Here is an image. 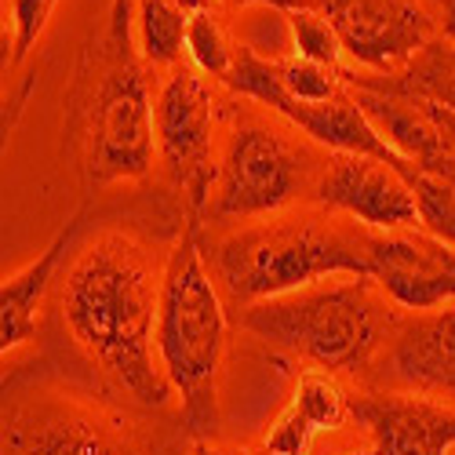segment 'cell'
I'll return each mask as SVG.
<instances>
[{
    "instance_id": "484cf974",
    "label": "cell",
    "mask_w": 455,
    "mask_h": 455,
    "mask_svg": "<svg viewBox=\"0 0 455 455\" xmlns=\"http://www.w3.org/2000/svg\"><path fill=\"white\" fill-rule=\"evenodd\" d=\"M194 455H244V451H226L215 441H194Z\"/></svg>"
},
{
    "instance_id": "cb8c5ba5",
    "label": "cell",
    "mask_w": 455,
    "mask_h": 455,
    "mask_svg": "<svg viewBox=\"0 0 455 455\" xmlns=\"http://www.w3.org/2000/svg\"><path fill=\"white\" fill-rule=\"evenodd\" d=\"M59 0H8V15H12V55L4 66H22L36 41L44 36L48 19L55 12Z\"/></svg>"
},
{
    "instance_id": "603a6c76",
    "label": "cell",
    "mask_w": 455,
    "mask_h": 455,
    "mask_svg": "<svg viewBox=\"0 0 455 455\" xmlns=\"http://www.w3.org/2000/svg\"><path fill=\"white\" fill-rule=\"evenodd\" d=\"M277 66V84L288 99L295 102H331L347 92V81H343V69H331V66H317V62H307V59H274Z\"/></svg>"
},
{
    "instance_id": "ba28073f",
    "label": "cell",
    "mask_w": 455,
    "mask_h": 455,
    "mask_svg": "<svg viewBox=\"0 0 455 455\" xmlns=\"http://www.w3.org/2000/svg\"><path fill=\"white\" fill-rule=\"evenodd\" d=\"M157 164L172 189L182 197L189 222L208 215L219 164H215V99L204 73L194 66H175L157 92Z\"/></svg>"
},
{
    "instance_id": "e0dca14e",
    "label": "cell",
    "mask_w": 455,
    "mask_h": 455,
    "mask_svg": "<svg viewBox=\"0 0 455 455\" xmlns=\"http://www.w3.org/2000/svg\"><path fill=\"white\" fill-rule=\"evenodd\" d=\"M135 44L149 69H175L186 55L189 12L175 0H135Z\"/></svg>"
},
{
    "instance_id": "9c48e42d",
    "label": "cell",
    "mask_w": 455,
    "mask_h": 455,
    "mask_svg": "<svg viewBox=\"0 0 455 455\" xmlns=\"http://www.w3.org/2000/svg\"><path fill=\"white\" fill-rule=\"evenodd\" d=\"M237 95H248L262 106H270L274 113L288 124H295L302 135H310L317 146L331 149V154H357V157H375V161H387L397 172H404L408 179L415 175V168L397 157L394 149L375 135V128L368 124V117L361 113V106L354 102V92L347 84V92L331 99V102H295L281 92L277 84V66L274 59H262L259 52H251L248 44H237L234 52V66H230V77H226Z\"/></svg>"
},
{
    "instance_id": "30bf717a",
    "label": "cell",
    "mask_w": 455,
    "mask_h": 455,
    "mask_svg": "<svg viewBox=\"0 0 455 455\" xmlns=\"http://www.w3.org/2000/svg\"><path fill=\"white\" fill-rule=\"evenodd\" d=\"M339 33L343 52L368 73H397L437 41V22L423 0H310Z\"/></svg>"
},
{
    "instance_id": "2e32d148",
    "label": "cell",
    "mask_w": 455,
    "mask_h": 455,
    "mask_svg": "<svg viewBox=\"0 0 455 455\" xmlns=\"http://www.w3.org/2000/svg\"><path fill=\"white\" fill-rule=\"evenodd\" d=\"M84 230V208L77 215H69V222L52 237V244L36 255L26 270H19L15 277H4L0 288V350L15 354L19 347H26L33 331H36V314H41V302L62 267V259L69 255L73 241Z\"/></svg>"
},
{
    "instance_id": "52a82bcc",
    "label": "cell",
    "mask_w": 455,
    "mask_h": 455,
    "mask_svg": "<svg viewBox=\"0 0 455 455\" xmlns=\"http://www.w3.org/2000/svg\"><path fill=\"white\" fill-rule=\"evenodd\" d=\"M321 172L310 164L295 142L267 124H237L219 161V182L208 204V219L215 222H251L281 215L291 201H299L314 186Z\"/></svg>"
},
{
    "instance_id": "9a60e30c",
    "label": "cell",
    "mask_w": 455,
    "mask_h": 455,
    "mask_svg": "<svg viewBox=\"0 0 455 455\" xmlns=\"http://www.w3.org/2000/svg\"><path fill=\"white\" fill-rule=\"evenodd\" d=\"M379 455H451L455 451V408L419 394H371L354 401Z\"/></svg>"
},
{
    "instance_id": "5b68a950",
    "label": "cell",
    "mask_w": 455,
    "mask_h": 455,
    "mask_svg": "<svg viewBox=\"0 0 455 455\" xmlns=\"http://www.w3.org/2000/svg\"><path fill=\"white\" fill-rule=\"evenodd\" d=\"M241 328L321 371H357L371 364L394 317L371 277H339L251 302Z\"/></svg>"
},
{
    "instance_id": "4316f807",
    "label": "cell",
    "mask_w": 455,
    "mask_h": 455,
    "mask_svg": "<svg viewBox=\"0 0 455 455\" xmlns=\"http://www.w3.org/2000/svg\"><path fill=\"white\" fill-rule=\"evenodd\" d=\"M175 4H182L189 15H197V12H212L215 0H175Z\"/></svg>"
},
{
    "instance_id": "ffe728a7",
    "label": "cell",
    "mask_w": 455,
    "mask_h": 455,
    "mask_svg": "<svg viewBox=\"0 0 455 455\" xmlns=\"http://www.w3.org/2000/svg\"><path fill=\"white\" fill-rule=\"evenodd\" d=\"M419 204V222L427 234L455 248V154H444L430 164H419L408 179Z\"/></svg>"
},
{
    "instance_id": "44dd1931",
    "label": "cell",
    "mask_w": 455,
    "mask_h": 455,
    "mask_svg": "<svg viewBox=\"0 0 455 455\" xmlns=\"http://www.w3.org/2000/svg\"><path fill=\"white\" fill-rule=\"evenodd\" d=\"M234 52H237V44L230 41V33H226V26H222V15L215 8L189 15L186 55H189V66H194L197 73L226 81L230 77V66H234Z\"/></svg>"
},
{
    "instance_id": "6da1fadb",
    "label": "cell",
    "mask_w": 455,
    "mask_h": 455,
    "mask_svg": "<svg viewBox=\"0 0 455 455\" xmlns=\"http://www.w3.org/2000/svg\"><path fill=\"white\" fill-rule=\"evenodd\" d=\"M164 267L132 230H102L62 281V317L73 343L99 368L109 390L142 411L172 404L157 357Z\"/></svg>"
},
{
    "instance_id": "3957f363",
    "label": "cell",
    "mask_w": 455,
    "mask_h": 455,
    "mask_svg": "<svg viewBox=\"0 0 455 455\" xmlns=\"http://www.w3.org/2000/svg\"><path fill=\"white\" fill-rule=\"evenodd\" d=\"M226 354V310L222 291L204 267L197 226H186L168 255L161 317H157V357L179 394V419L194 441H215L222 427L219 371Z\"/></svg>"
},
{
    "instance_id": "8992f818",
    "label": "cell",
    "mask_w": 455,
    "mask_h": 455,
    "mask_svg": "<svg viewBox=\"0 0 455 455\" xmlns=\"http://www.w3.org/2000/svg\"><path fill=\"white\" fill-rule=\"evenodd\" d=\"M4 455H175L157 451L121 411L88 397H26L4 383Z\"/></svg>"
},
{
    "instance_id": "83f0119b",
    "label": "cell",
    "mask_w": 455,
    "mask_h": 455,
    "mask_svg": "<svg viewBox=\"0 0 455 455\" xmlns=\"http://www.w3.org/2000/svg\"><path fill=\"white\" fill-rule=\"evenodd\" d=\"M350 455H379L375 448H364V451H350Z\"/></svg>"
},
{
    "instance_id": "7c38bea8",
    "label": "cell",
    "mask_w": 455,
    "mask_h": 455,
    "mask_svg": "<svg viewBox=\"0 0 455 455\" xmlns=\"http://www.w3.org/2000/svg\"><path fill=\"white\" fill-rule=\"evenodd\" d=\"M343 81L350 84L354 102L361 106L375 135L411 168L455 154V113L441 109L430 99L401 92L387 77H379V73L357 77L354 69H343Z\"/></svg>"
},
{
    "instance_id": "d6986e66",
    "label": "cell",
    "mask_w": 455,
    "mask_h": 455,
    "mask_svg": "<svg viewBox=\"0 0 455 455\" xmlns=\"http://www.w3.org/2000/svg\"><path fill=\"white\" fill-rule=\"evenodd\" d=\"M288 408L314 434L339 430V427H347L354 419V397L339 387V379L331 371H321V368H307L299 375Z\"/></svg>"
},
{
    "instance_id": "4fadbf2b",
    "label": "cell",
    "mask_w": 455,
    "mask_h": 455,
    "mask_svg": "<svg viewBox=\"0 0 455 455\" xmlns=\"http://www.w3.org/2000/svg\"><path fill=\"white\" fill-rule=\"evenodd\" d=\"M314 201L324 212H343L383 234L419 226V204H415V189L408 175L375 157L335 154L321 168Z\"/></svg>"
},
{
    "instance_id": "8fae6325",
    "label": "cell",
    "mask_w": 455,
    "mask_h": 455,
    "mask_svg": "<svg viewBox=\"0 0 455 455\" xmlns=\"http://www.w3.org/2000/svg\"><path fill=\"white\" fill-rule=\"evenodd\" d=\"M368 277L394 307L430 314L455 302V248L434 234L397 230L368 237Z\"/></svg>"
},
{
    "instance_id": "d4e9b609",
    "label": "cell",
    "mask_w": 455,
    "mask_h": 455,
    "mask_svg": "<svg viewBox=\"0 0 455 455\" xmlns=\"http://www.w3.org/2000/svg\"><path fill=\"white\" fill-rule=\"evenodd\" d=\"M230 8H277V12H295V8H307L310 0H222Z\"/></svg>"
},
{
    "instance_id": "ac0fdd59",
    "label": "cell",
    "mask_w": 455,
    "mask_h": 455,
    "mask_svg": "<svg viewBox=\"0 0 455 455\" xmlns=\"http://www.w3.org/2000/svg\"><path fill=\"white\" fill-rule=\"evenodd\" d=\"M379 77H387L401 92L430 99L441 109L455 113V41L437 36L408 66H401L397 73H379Z\"/></svg>"
},
{
    "instance_id": "7a4b0ae2",
    "label": "cell",
    "mask_w": 455,
    "mask_h": 455,
    "mask_svg": "<svg viewBox=\"0 0 455 455\" xmlns=\"http://www.w3.org/2000/svg\"><path fill=\"white\" fill-rule=\"evenodd\" d=\"M146 73L128 33V0H113L66 88V154L88 189L142 179L157 161V106Z\"/></svg>"
},
{
    "instance_id": "277c9868",
    "label": "cell",
    "mask_w": 455,
    "mask_h": 455,
    "mask_svg": "<svg viewBox=\"0 0 455 455\" xmlns=\"http://www.w3.org/2000/svg\"><path fill=\"white\" fill-rule=\"evenodd\" d=\"M215 284L234 302H267L328 277H368V237L321 215L251 219L212 251Z\"/></svg>"
},
{
    "instance_id": "7402d4cb",
    "label": "cell",
    "mask_w": 455,
    "mask_h": 455,
    "mask_svg": "<svg viewBox=\"0 0 455 455\" xmlns=\"http://www.w3.org/2000/svg\"><path fill=\"white\" fill-rule=\"evenodd\" d=\"M284 22H288V36H291V55L295 59H307V62H317V66H331V69H343V41H339L335 26L317 12V8H295V12H284Z\"/></svg>"
},
{
    "instance_id": "5bb4252c",
    "label": "cell",
    "mask_w": 455,
    "mask_h": 455,
    "mask_svg": "<svg viewBox=\"0 0 455 455\" xmlns=\"http://www.w3.org/2000/svg\"><path fill=\"white\" fill-rule=\"evenodd\" d=\"M383 371L404 394L455 401V302L394 328Z\"/></svg>"
},
{
    "instance_id": "f1b7e54d",
    "label": "cell",
    "mask_w": 455,
    "mask_h": 455,
    "mask_svg": "<svg viewBox=\"0 0 455 455\" xmlns=\"http://www.w3.org/2000/svg\"><path fill=\"white\" fill-rule=\"evenodd\" d=\"M244 455H274V451H267V448H259V451H244Z\"/></svg>"
}]
</instances>
